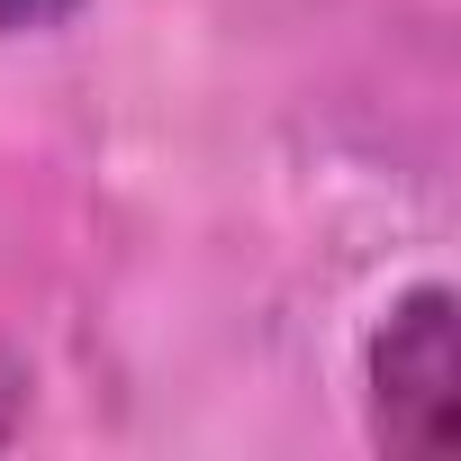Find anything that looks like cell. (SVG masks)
Segmentation results:
<instances>
[{
  "mask_svg": "<svg viewBox=\"0 0 461 461\" xmlns=\"http://www.w3.org/2000/svg\"><path fill=\"white\" fill-rule=\"evenodd\" d=\"M371 443L398 461L461 443V299L443 281H416L371 335Z\"/></svg>",
  "mask_w": 461,
  "mask_h": 461,
  "instance_id": "obj_1",
  "label": "cell"
},
{
  "mask_svg": "<svg viewBox=\"0 0 461 461\" xmlns=\"http://www.w3.org/2000/svg\"><path fill=\"white\" fill-rule=\"evenodd\" d=\"M82 0H0V37H37V28H64Z\"/></svg>",
  "mask_w": 461,
  "mask_h": 461,
  "instance_id": "obj_2",
  "label": "cell"
},
{
  "mask_svg": "<svg viewBox=\"0 0 461 461\" xmlns=\"http://www.w3.org/2000/svg\"><path fill=\"white\" fill-rule=\"evenodd\" d=\"M19 416H28V380H19V362H0V443L19 434Z\"/></svg>",
  "mask_w": 461,
  "mask_h": 461,
  "instance_id": "obj_3",
  "label": "cell"
}]
</instances>
